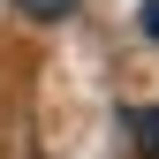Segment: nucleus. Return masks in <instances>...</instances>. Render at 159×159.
Returning a JSON list of instances; mask_svg holds the SVG:
<instances>
[{"label":"nucleus","instance_id":"2","mask_svg":"<svg viewBox=\"0 0 159 159\" xmlns=\"http://www.w3.org/2000/svg\"><path fill=\"white\" fill-rule=\"evenodd\" d=\"M76 8V0H23V15H46V23H53V15H68Z\"/></svg>","mask_w":159,"mask_h":159},{"label":"nucleus","instance_id":"3","mask_svg":"<svg viewBox=\"0 0 159 159\" xmlns=\"http://www.w3.org/2000/svg\"><path fill=\"white\" fill-rule=\"evenodd\" d=\"M144 30H152V38H159V0H152V8H144Z\"/></svg>","mask_w":159,"mask_h":159},{"label":"nucleus","instance_id":"1","mask_svg":"<svg viewBox=\"0 0 159 159\" xmlns=\"http://www.w3.org/2000/svg\"><path fill=\"white\" fill-rule=\"evenodd\" d=\"M136 159H159V106L136 114Z\"/></svg>","mask_w":159,"mask_h":159}]
</instances>
